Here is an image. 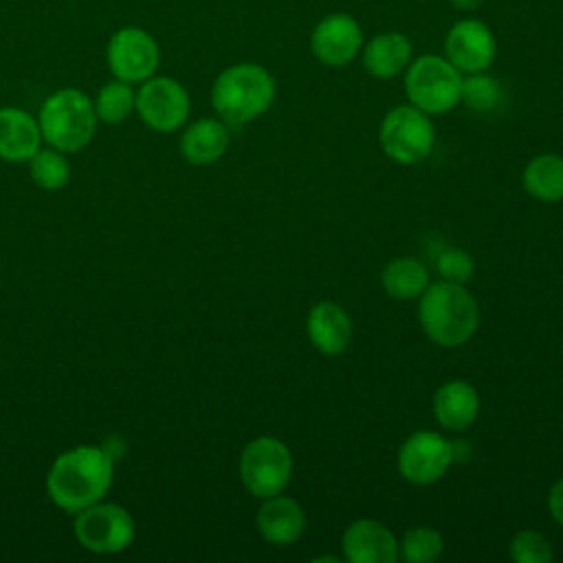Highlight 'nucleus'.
Instances as JSON below:
<instances>
[{"mask_svg": "<svg viewBox=\"0 0 563 563\" xmlns=\"http://www.w3.org/2000/svg\"><path fill=\"white\" fill-rule=\"evenodd\" d=\"M405 92L422 112L444 114L460 103L462 73L446 57L420 55L407 66Z\"/></svg>", "mask_w": 563, "mask_h": 563, "instance_id": "nucleus-5", "label": "nucleus"}, {"mask_svg": "<svg viewBox=\"0 0 563 563\" xmlns=\"http://www.w3.org/2000/svg\"><path fill=\"white\" fill-rule=\"evenodd\" d=\"M380 286L389 297L409 301L429 286V271L416 257H394L380 271Z\"/></svg>", "mask_w": 563, "mask_h": 563, "instance_id": "nucleus-21", "label": "nucleus"}, {"mask_svg": "<svg viewBox=\"0 0 563 563\" xmlns=\"http://www.w3.org/2000/svg\"><path fill=\"white\" fill-rule=\"evenodd\" d=\"M106 64L114 79L139 86L158 73L161 44L143 26H119L106 42Z\"/></svg>", "mask_w": 563, "mask_h": 563, "instance_id": "nucleus-9", "label": "nucleus"}, {"mask_svg": "<svg viewBox=\"0 0 563 563\" xmlns=\"http://www.w3.org/2000/svg\"><path fill=\"white\" fill-rule=\"evenodd\" d=\"M422 2H424V0H422Z\"/></svg>", "mask_w": 563, "mask_h": 563, "instance_id": "nucleus-32", "label": "nucleus"}, {"mask_svg": "<svg viewBox=\"0 0 563 563\" xmlns=\"http://www.w3.org/2000/svg\"><path fill=\"white\" fill-rule=\"evenodd\" d=\"M460 101H464L475 112H490L501 101V86L495 77L482 73H471L462 77V95Z\"/></svg>", "mask_w": 563, "mask_h": 563, "instance_id": "nucleus-26", "label": "nucleus"}, {"mask_svg": "<svg viewBox=\"0 0 563 563\" xmlns=\"http://www.w3.org/2000/svg\"><path fill=\"white\" fill-rule=\"evenodd\" d=\"M114 482V455L99 444H77L62 451L48 466L44 488L64 512L75 515L106 499Z\"/></svg>", "mask_w": 563, "mask_h": 563, "instance_id": "nucleus-1", "label": "nucleus"}, {"mask_svg": "<svg viewBox=\"0 0 563 563\" xmlns=\"http://www.w3.org/2000/svg\"><path fill=\"white\" fill-rule=\"evenodd\" d=\"M453 462V444L435 431L411 433L398 451L400 475L418 486L438 482Z\"/></svg>", "mask_w": 563, "mask_h": 563, "instance_id": "nucleus-11", "label": "nucleus"}, {"mask_svg": "<svg viewBox=\"0 0 563 563\" xmlns=\"http://www.w3.org/2000/svg\"><path fill=\"white\" fill-rule=\"evenodd\" d=\"M92 103H95L99 123L119 125L134 112L136 86L112 77L97 90V95L92 97Z\"/></svg>", "mask_w": 563, "mask_h": 563, "instance_id": "nucleus-23", "label": "nucleus"}, {"mask_svg": "<svg viewBox=\"0 0 563 563\" xmlns=\"http://www.w3.org/2000/svg\"><path fill=\"white\" fill-rule=\"evenodd\" d=\"M257 532L273 545H290L301 539L306 530L303 508L284 495L266 497L255 515Z\"/></svg>", "mask_w": 563, "mask_h": 563, "instance_id": "nucleus-17", "label": "nucleus"}, {"mask_svg": "<svg viewBox=\"0 0 563 563\" xmlns=\"http://www.w3.org/2000/svg\"><path fill=\"white\" fill-rule=\"evenodd\" d=\"M552 556L550 541L537 530H521L510 541V559L517 563H550Z\"/></svg>", "mask_w": 563, "mask_h": 563, "instance_id": "nucleus-27", "label": "nucleus"}, {"mask_svg": "<svg viewBox=\"0 0 563 563\" xmlns=\"http://www.w3.org/2000/svg\"><path fill=\"white\" fill-rule=\"evenodd\" d=\"M455 9H460V11H473V9H477L484 0H449Z\"/></svg>", "mask_w": 563, "mask_h": 563, "instance_id": "nucleus-30", "label": "nucleus"}, {"mask_svg": "<svg viewBox=\"0 0 563 563\" xmlns=\"http://www.w3.org/2000/svg\"><path fill=\"white\" fill-rule=\"evenodd\" d=\"M306 330L310 343L325 356L343 354L352 341V321L347 312L332 301H319L312 306Z\"/></svg>", "mask_w": 563, "mask_h": 563, "instance_id": "nucleus-18", "label": "nucleus"}, {"mask_svg": "<svg viewBox=\"0 0 563 563\" xmlns=\"http://www.w3.org/2000/svg\"><path fill=\"white\" fill-rule=\"evenodd\" d=\"M275 99L273 75L253 62L224 68L211 86V106L227 125H244L262 117Z\"/></svg>", "mask_w": 563, "mask_h": 563, "instance_id": "nucleus-3", "label": "nucleus"}, {"mask_svg": "<svg viewBox=\"0 0 563 563\" xmlns=\"http://www.w3.org/2000/svg\"><path fill=\"white\" fill-rule=\"evenodd\" d=\"M526 191L541 202L563 200V156L539 154L523 169Z\"/></svg>", "mask_w": 563, "mask_h": 563, "instance_id": "nucleus-22", "label": "nucleus"}, {"mask_svg": "<svg viewBox=\"0 0 563 563\" xmlns=\"http://www.w3.org/2000/svg\"><path fill=\"white\" fill-rule=\"evenodd\" d=\"M411 40L402 33L374 35L363 46V66L374 79H391L411 62Z\"/></svg>", "mask_w": 563, "mask_h": 563, "instance_id": "nucleus-20", "label": "nucleus"}, {"mask_svg": "<svg viewBox=\"0 0 563 563\" xmlns=\"http://www.w3.org/2000/svg\"><path fill=\"white\" fill-rule=\"evenodd\" d=\"M363 46L361 24L347 13H330L317 22L310 35L314 57L325 66L350 64Z\"/></svg>", "mask_w": 563, "mask_h": 563, "instance_id": "nucleus-13", "label": "nucleus"}, {"mask_svg": "<svg viewBox=\"0 0 563 563\" xmlns=\"http://www.w3.org/2000/svg\"><path fill=\"white\" fill-rule=\"evenodd\" d=\"M433 413L444 429L464 431L479 413V396L466 380H446L433 396Z\"/></svg>", "mask_w": 563, "mask_h": 563, "instance_id": "nucleus-19", "label": "nucleus"}, {"mask_svg": "<svg viewBox=\"0 0 563 563\" xmlns=\"http://www.w3.org/2000/svg\"><path fill=\"white\" fill-rule=\"evenodd\" d=\"M44 145L37 117L18 106L0 108V158L26 163Z\"/></svg>", "mask_w": 563, "mask_h": 563, "instance_id": "nucleus-15", "label": "nucleus"}, {"mask_svg": "<svg viewBox=\"0 0 563 563\" xmlns=\"http://www.w3.org/2000/svg\"><path fill=\"white\" fill-rule=\"evenodd\" d=\"M444 53L446 59L462 73H482L488 70V66L495 59L497 42L493 31L477 18H464L457 20L444 40Z\"/></svg>", "mask_w": 563, "mask_h": 563, "instance_id": "nucleus-12", "label": "nucleus"}, {"mask_svg": "<svg viewBox=\"0 0 563 563\" xmlns=\"http://www.w3.org/2000/svg\"><path fill=\"white\" fill-rule=\"evenodd\" d=\"M435 268H438L442 279L455 282V284H464V282H468L473 277L475 262H473V257L464 249L446 246L435 257Z\"/></svg>", "mask_w": 563, "mask_h": 563, "instance_id": "nucleus-28", "label": "nucleus"}, {"mask_svg": "<svg viewBox=\"0 0 563 563\" xmlns=\"http://www.w3.org/2000/svg\"><path fill=\"white\" fill-rule=\"evenodd\" d=\"M134 112L145 128L158 134H172L189 121L191 97L178 79L156 73L136 86Z\"/></svg>", "mask_w": 563, "mask_h": 563, "instance_id": "nucleus-10", "label": "nucleus"}, {"mask_svg": "<svg viewBox=\"0 0 563 563\" xmlns=\"http://www.w3.org/2000/svg\"><path fill=\"white\" fill-rule=\"evenodd\" d=\"M37 123L44 145L66 154L88 147L99 128L92 97L70 86L51 92L42 101Z\"/></svg>", "mask_w": 563, "mask_h": 563, "instance_id": "nucleus-4", "label": "nucleus"}, {"mask_svg": "<svg viewBox=\"0 0 563 563\" xmlns=\"http://www.w3.org/2000/svg\"><path fill=\"white\" fill-rule=\"evenodd\" d=\"M31 180L44 191H59L70 180V163L66 152L55 150L51 145H42L29 161Z\"/></svg>", "mask_w": 563, "mask_h": 563, "instance_id": "nucleus-24", "label": "nucleus"}, {"mask_svg": "<svg viewBox=\"0 0 563 563\" xmlns=\"http://www.w3.org/2000/svg\"><path fill=\"white\" fill-rule=\"evenodd\" d=\"M548 510L552 519L563 526V477L556 479L548 493Z\"/></svg>", "mask_w": 563, "mask_h": 563, "instance_id": "nucleus-29", "label": "nucleus"}, {"mask_svg": "<svg viewBox=\"0 0 563 563\" xmlns=\"http://www.w3.org/2000/svg\"><path fill=\"white\" fill-rule=\"evenodd\" d=\"M418 317L424 334L442 347L466 343L479 325V306L475 297L455 282H435L420 295Z\"/></svg>", "mask_w": 563, "mask_h": 563, "instance_id": "nucleus-2", "label": "nucleus"}, {"mask_svg": "<svg viewBox=\"0 0 563 563\" xmlns=\"http://www.w3.org/2000/svg\"><path fill=\"white\" fill-rule=\"evenodd\" d=\"M238 473L253 497L279 495L292 477V453L282 440L257 435L242 449Z\"/></svg>", "mask_w": 563, "mask_h": 563, "instance_id": "nucleus-7", "label": "nucleus"}, {"mask_svg": "<svg viewBox=\"0 0 563 563\" xmlns=\"http://www.w3.org/2000/svg\"><path fill=\"white\" fill-rule=\"evenodd\" d=\"M314 561H339V556H314Z\"/></svg>", "mask_w": 563, "mask_h": 563, "instance_id": "nucleus-31", "label": "nucleus"}, {"mask_svg": "<svg viewBox=\"0 0 563 563\" xmlns=\"http://www.w3.org/2000/svg\"><path fill=\"white\" fill-rule=\"evenodd\" d=\"M341 548L350 563H394L398 559L394 532L376 519L352 521L343 532Z\"/></svg>", "mask_w": 563, "mask_h": 563, "instance_id": "nucleus-14", "label": "nucleus"}, {"mask_svg": "<svg viewBox=\"0 0 563 563\" xmlns=\"http://www.w3.org/2000/svg\"><path fill=\"white\" fill-rule=\"evenodd\" d=\"M444 550L442 534L431 526H416L405 532L402 543L398 545V554L407 563H431Z\"/></svg>", "mask_w": 563, "mask_h": 563, "instance_id": "nucleus-25", "label": "nucleus"}, {"mask_svg": "<svg viewBox=\"0 0 563 563\" xmlns=\"http://www.w3.org/2000/svg\"><path fill=\"white\" fill-rule=\"evenodd\" d=\"M383 152L400 165H413L427 158L435 143V128L427 112L407 103L391 108L378 130Z\"/></svg>", "mask_w": 563, "mask_h": 563, "instance_id": "nucleus-8", "label": "nucleus"}, {"mask_svg": "<svg viewBox=\"0 0 563 563\" xmlns=\"http://www.w3.org/2000/svg\"><path fill=\"white\" fill-rule=\"evenodd\" d=\"M229 143V125L218 117H202L185 123L178 150L191 165H211L227 154Z\"/></svg>", "mask_w": 563, "mask_h": 563, "instance_id": "nucleus-16", "label": "nucleus"}, {"mask_svg": "<svg viewBox=\"0 0 563 563\" xmlns=\"http://www.w3.org/2000/svg\"><path fill=\"white\" fill-rule=\"evenodd\" d=\"M73 534L92 554H119L132 545L136 523L125 506L99 499L73 515Z\"/></svg>", "mask_w": 563, "mask_h": 563, "instance_id": "nucleus-6", "label": "nucleus"}]
</instances>
